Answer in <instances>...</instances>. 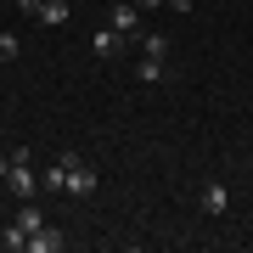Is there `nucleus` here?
<instances>
[{
	"label": "nucleus",
	"instance_id": "obj_15",
	"mask_svg": "<svg viewBox=\"0 0 253 253\" xmlns=\"http://www.w3.org/2000/svg\"><path fill=\"white\" fill-rule=\"evenodd\" d=\"M6 174H11V152H0V180H6Z\"/></svg>",
	"mask_w": 253,
	"mask_h": 253
},
{
	"label": "nucleus",
	"instance_id": "obj_13",
	"mask_svg": "<svg viewBox=\"0 0 253 253\" xmlns=\"http://www.w3.org/2000/svg\"><path fill=\"white\" fill-rule=\"evenodd\" d=\"M11 56H17V34H11V28H0V62H11Z\"/></svg>",
	"mask_w": 253,
	"mask_h": 253
},
{
	"label": "nucleus",
	"instance_id": "obj_17",
	"mask_svg": "<svg viewBox=\"0 0 253 253\" xmlns=\"http://www.w3.org/2000/svg\"><path fill=\"white\" fill-rule=\"evenodd\" d=\"M135 6H163V0H135Z\"/></svg>",
	"mask_w": 253,
	"mask_h": 253
},
{
	"label": "nucleus",
	"instance_id": "obj_5",
	"mask_svg": "<svg viewBox=\"0 0 253 253\" xmlns=\"http://www.w3.org/2000/svg\"><path fill=\"white\" fill-rule=\"evenodd\" d=\"M135 28H141V11L129 6V0H124V6H113V34H135Z\"/></svg>",
	"mask_w": 253,
	"mask_h": 253
},
{
	"label": "nucleus",
	"instance_id": "obj_6",
	"mask_svg": "<svg viewBox=\"0 0 253 253\" xmlns=\"http://www.w3.org/2000/svg\"><path fill=\"white\" fill-rule=\"evenodd\" d=\"M225 186H203V214H225Z\"/></svg>",
	"mask_w": 253,
	"mask_h": 253
},
{
	"label": "nucleus",
	"instance_id": "obj_8",
	"mask_svg": "<svg viewBox=\"0 0 253 253\" xmlns=\"http://www.w3.org/2000/svg\"><path fill=\"white\" fill-rule=\"evenodd\" d=\"M0 248H11V253H17V248H28V231L17 225V219H11L6 231H0Z\"/></svg>",
	"mask_w": 253,
	"mask_h": 253
},
{
	"label": "nucleus",
	"instance_id": "obj_3",
	"mask_svg": "<svg viewBox=\"0 0 253 253\" xmlns=\"http://www.w3.org/2000/svg\"><path fill=\"white\" fill-rule=\"evenodd\" d=\"M68 17H73L68 0H40V11H34V23H45V28H62Z\"/></svg>",
	"mask_w": 253,
	"mask_h": 253
},
{
	"label": "nucleus",
	"instance_id": "obj_12",
	"mask_svg": "<svg viewBox=\"0 0 253 253\" xmlns=\"http://www.w3.org/2000/svg\"><path fill=\"white\" fill-rule=\"evenodd\" d=\"M141 51H146V56H163V51H169V40H163V34H141Z\"/></svg>",
	"mask_w": 253,
	"mask_h": 253
},
{
	"label": "nucleus",
	"instance_id": "obj_2",
	"mask_svg": "<svg viewBox=\"0 0 253 253\" xmlns=\"http://www.w3.org/2000/svg\"><path fill=\"white\" fill-rule=\"evenodd\" d=\"M62 163H68V197H90L96 191V169L79 152H62Z\"/></svg>",
	"mask_w": 253,
	"mask_h": 253
},
{
	"label": "nucleus",
	"instance_id": "obj_1",
	"mask_svg": "<svg viewBox=\"0 0 253 253\" xmlns=\"http://www.w3.org/2000/svg\"><path fill=\"white\" fill-rule=\"evenodd\" d=\"M6 186H11V197L28 203L40 191V174H34V152L28 146H11V174H6Z\"/></svg>",
	"mask_w": 253,
	"mask_h": 253
},
{
	"label": "nucleus",
	"instance_id": "obj_14",
	"mask_svg": "<svg viewBox=\"0 0 253 253\" xmlns=\"http://www.w3.org/2000/svg\"><path fill=\"white\" fill-rule=\"evenodd\" d=\"M17 11H28V17H34V11H40V0H17Z\"/></svg>",
	"mask_w": 253,
	"mask_h": 253
},
{
	"label": "nucleus",
	"instance_id": "obj_9",
	"mask_svg": "<svg viewBox=\"0 0 253 253\" xmlns=\"http://www.w3.org/2000/svg\"><path fill=\"white\" fill-rule=\"evenodd\" d=\"M45 191H68V163H62V158L45 169Z\"/></svg>",
	"mask_w": 253,
	"mask_h": 253
},
{
	"label": "nucleus",
	"instance_id": "obj_11",
	"mask_svg": "<svg viewBox=\"0 0 253 253\" xmlns=\"http://www.w3.org/2000/svg\"><path fill=\"white\" fill-rule=\"evenodd\" d=\"M141 79H146V84L163 79V56H141Z\"/></svg>",
	"mask_w": 253,
	"mask_h": 253
},
{
	"label": "nucleus",
	"instance_id": "obj_4",
	"mask_svg": "<svg viewBox=\"0 0 253 253\" xmlns=\"http://www.w3.org/2000/svg\"><path fill=\"white\" fill-rule=\"evenodd\" d=\"M28 253H62V231H51V225H40L34 236H28Z\"/></svg>",
	"mask_w": 253,
	"mask_h": 253
},
{
	"label": "nucleus",
	"instance_id": "obj_16",
	"mask_svg": "<svg viewBox=\"0 0 253 253\" xmlns=\"http://www.w3.org/2000/svg\"><path fill=\"white\" fill-rule=\"evenodd\" d=\"M169 6H174V11H191V0H169Z\"/></svg>",
	"mask_w": 253,
	"mask_h": 253
},
{
	"label": "nucleus",
	"instance_id": "obj_10",
	"mask_svg": "<svg viewBox=\"0 0 253 253\" xmlns=\"http://www.w3.org/2000/svg\"><path fill=\"white\" fill-rule=\"evenodd\" d=\"M118 40H124V34H113V28H101V34L90 40V45H96V56H113V51H118Z\"/></svg>",
	"mask_w": 253,
	"mask_h": 253
},
{
	"label": "nucleus",
	"instance_id": "obj_7",
	"mask_svg": "<svg viewBox=\"0 0 253 253\" xmlns=\"http://www.w3.org/2000/svg\"><path fill=\"white\" fill-rule=\"evenodd\" d=\"M17 225H23V231H28V236H34V231H40V225H45V214H40V208H34V197H28V203H23V208H17Z\"/></svg>",
	"mask_w": 253,
	"mask_h": 253
}]
</instances>
